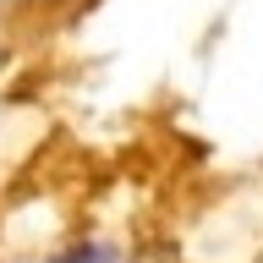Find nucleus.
Listing matches in <instances>:
<instances>
[{"label": "nucleus", "mask_w": 263, "mask_h": 263, "mask_svg": "<svg viewBox=\"0 0 263 263\" xmlns=\"http://www.w3.org/2000/svg\"><path fill=\"white\" fill-rule=\"evenodd\" d=\"M49 263H115V252L104 241H77V247H66V252H55Z\"/></svg>", "instance_id": "f257e3e1"}]
</instances>
